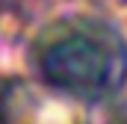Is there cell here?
<instances>
[{"instance_id":"6da1fadb","label":"cell","mask_w":127,"mask_h":124,"mask_svg":"<svg viewBox=\"0 0 127 124\" xmlns=\"http://www.w3.org/2000/svg\"><path fill=\"white\" fill-rule=\"evenodd\" d=\"M41 77L74 97H106L127 77V47L118 32L92 18L53 24L35 44Z\"/></svg>"}]
</instances>
